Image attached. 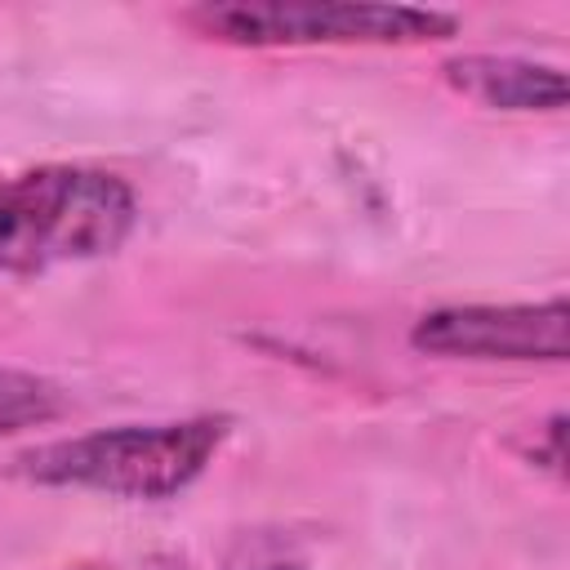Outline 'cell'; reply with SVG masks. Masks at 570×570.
Wrapping results in <instances>:
<instances>
[{
	"instance_id": "277c9868",
	"label": "cell",
	"mask_w": 570,
	"mask_h": 570,
	"mask_svg": "<svg viewBox=\"0 0 570 570\" xmlns=\"http://www.w3.org/2000/svg\"><path fill=\"white\" fill-rule=\"evenodd\" d=\"M410 343L428 356L468 361H566L570 352V307L548 303H459L436 307L414 321Z\"/></svg>"
},
{
	"instance_id": "ba28073f",
	"label": "cell",
	"mask_w": 570,
	"mask_h": 570,
	"mask_svg": "<svg viewBox=\"0 0 570 570\" xmlns=\"http://www.w3.org/2000/svg\"><path fill=\"white\" fill-rule=\"evenodd\" d=\"M76 570H94V566H76Z\"/></svg>"
},
{
	"instance_id": "5b68a950",
	"label": "cell",
	"mask_w": 570,
	"mask_h": 570,
	"mask_svg": "<svg viewBox=\"0 0 570 570\" xmlns=\"http://www.w3.org/2000/svg\"><path fill=\"white\" fill-rule=\"evenodd\" d=\"M445 80L499 111H561L566 107V71L512 53H463L450 58Z\"/></svg>"
},
{
	"instance_id": "8992f818",
	"label": "cell",
	"mask_w": 570,
	"mask_h": 570,
	"mask_svg": "<svg viewBox=\"0 0 570 570\" xmlns=\"http://www.w3.org/2000/svg\"><path fill=\"white\" fill-rule=\"evenodd\" d=\"M67 410V392L40 374L0 365V436H18L27 428H45Z\"/></svg>"
},
{
	"instance_id": "52a82bcc",
	"label": "cell",
	"mask_w": 570,
	"mask_h": 570,
	"mask_svg": "<svg viewBox=\"0 0 570 570\" xmlns=\"http://www.w3.org/2000/svg\"><path fill=\"white\" fill-rule=\"evenodd\" d=\"M561 432H566V414H552L548 428H543V463L561 476V463H566V450H561Z\"/></svg>"
},
{
	"instance_id": "7a4b0ae2",
	"label": "cell",
	"mask_w": 570,
	"mask_h": 570,
	"mask_svg": "<svg viewBox=\"0 0 570 570\" xmlns=\"http://www.w3.org/2000/svg\"><path fill=\"white\" fill-rule=\"evenodd\" d=\"M227 432L232 419L223 414L120 423L36 445L22 454V476L36 485H71L116 499H174L214 463Z\"/></svg>"
},
{
	"instance_id": "3957f363",
	"label": "cell",
	"mask_w": 570,
	"mask_h": 570,
	"mask_svg": "<svg viewBox=\"0 0 570 570\" xmlns=\"http://www.w3.org/2000/svg\"><path fill=\"white\" fill-rule=\"evenodd\" d=\"M187 22L227 45H419L454 36L459 18L419 4H347V0H285V4H200Z\"/></svg>"
},
{
	"instance_id": "6da1fadb",
	"label": "cell",
	"mask_w": 570,
	"mask_h": 570,
	"mask_svg": "<svg viewBox=\"0 0 570 570\" xmlns=\"http://www.w3.org/2000/svg\"><path fill=\"white\" fill-rule=\"evenodd\" d=\"M138 223L134 187L94 165H36L0 178V272H49L116 254Z\"/></svg>"
}]
</instances>
